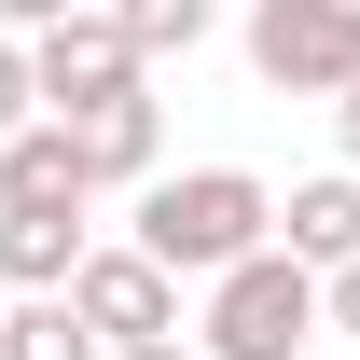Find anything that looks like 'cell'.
I'll return each instance as SVG.
<instances>
[{
    "label": "cell",
    "mask_w": 360,
    "mask_h": 360,
    "mask_svg": "<svg viewBox=\"0 0 360 360\" xmlns=\"http://www.w3.org/2000/svg\"><path fill=\"white\" fill-rule=\"evenodd\" d=\"M84 208H0V277H14V305H56L70 277H84Z\"/></svg>",
    "instance_id": "obj_8"
},
{
    "label": "cell",
    "mask_w": 360,
    "mask_h": 360,
    "mask_svg": "<svg viewBox=\"0 0 360 360\" xmlns=\"http://www.w3.org/2000/svg\"><path fill=\"white\" fill-rule=\"evenodd\" d=\"M125 360H194V347H125Z\"/></svg>",
    "instance_id": "obj_15"
},
{
    "label": "cell",
    "mask_w": 360,
    "mask_h": 360,
    "mask_svg": "<svg viewBox=\"0 0 360 360\" xmlns=\"http://www.w3.org/2000/svg\"><path fill=\"white\" fill-rule=\"evenodd\" d=\"M0 208H84V180H70V139H56V125L0 139Z\"/></svg>",
    "instance_id": "obj_9"
},
{
    "label": "cell",
    "mask_w": 360,
    "mask_h": 360,
    "mask_svg": "<svg viewBox=\"0 0 360 360\" xmlns=\"http://www.w3.org/2000/svg\"><path fill=\"white\" fill-rule=\"evenodd\" d=\"M264 236H277V180L264 167H167L153 194H139V236H125V250L167 277V291H180V277L208 291V277H236Z\"/></svg>",
    "instance_id": "obj_1"
},
{
    "label": "cell",
    "mask_w": 360,
    "mask_h": 360,
    "mask_svg": "<svg viewBox=\"0 0 360 360\" xmlns=\"http://www.w3.org/2000/svg\"><path fill=\"white\" fill-rule=\"evenodd\" d=\"M28 125H42V111H28V42L0 28V139H28Z\"/></svg>",
    "instance_id": "obj_12"
},
{
    "label": "cell",
    "mask_w": 360,
    "mask_h": 360,
    "mask_svg": "<svg viewBox=\"0 0 360 360\" xmlns=\"http://www.w3.org/2000/svg\"><path fill=\"white\" fill-rule=\"evenodd\" d=\"M70 319L97 333V360H125V347H180V291L139 250H84V277H70Z\"/></svg>",
    "instance_id": "obj_6"
},
{
    "label": "cell",
    "mask_w": 360,
    "mask_h": 360,
    "mask_svg": "<svg viewBox=\"0 0 360 360\" xmlns=\"http://www.w3.org/2000/svg\"><path fill=\"white\" fill-rule=\"evenodd\" d=\"M277 264H305V277H347L360 264V180L347 167H319V180H291L277 194V236H264Z\"/></svg>",
    "instance_id": "obj_7"
},
{
    "label": "cell",
    "mask_w": 360,
    "mask_h": 360,
    "mask_svg": "<svg viewBox=\"0 0 360 360\" xmlns=\"http://www.w3.org/2000/svg\"><path fill=\"white\" fill-rule=\"evenodd\" d=\"M56 139H70V180H84V194H153V180H167V111H153V84L70 111Z\"/></svg>",
    "instance_id": "obj_5"
},
{
    "label": "cell",
    "mask_w": 360,
    "mask_h": 360,
    "mask_svg": "<svg viewBox=\"0 0 360 360\" xmlns=\"http://www.w3.org/2000/svg\"><path fill=\"white\" fill-rule=\"evenodd\" d=\"M0 360H97V333L70 319V291L56 305H0Z\"/></svg>",
    "instance_id": "obj_10"
},
{
    "label": "cell",
    "mask_w": 360,
    "mask_h": 360,
    "mask_svg": "<svg viewBox=\"0 0 360 360\" xmlns=\"http://www.w3.org/2000/svg\"><path fill=\"white\" fill-rule=\"evenodd\" d=\"M333 153H347V180H360V84L333 97Z\"/></svg>",
    "instance_id": "obj_14"
},
{
    "label": "cell",
    "mask_w": 360,
    "mask_h": 360,
    "mask_svg": "<svg viewBox=\"0 0 360 360\" xmlns=\"http://www.w3.org/2000/svg\"><path fill=\"white\" fill-rule=\"evenodd\" d=\"M139 56H125V14H70L56 0L42 28H28V111L42 125H70V111H97V97H125Z\"/></svg>",
    "instance_id": "obj_3"
},
{
    "label": "cell",
    "mask_w": 360,
    "mask_h": 360,
    "mask_svg": "<svg viewBox=\"0 0 360 360\" xmlns=\"http://www.w3.org/2000/svg\"><path fill=\"white\" fill-rule=\"evenodd\" d=\"M319 333H360V264H347V277H319Z\"/></svg>",
    "instance_id": "obj_13"
},
{
    "label": "cell",
    "mask_w": 360,
    "mask_h": 360,
    "mask_svg": "<svg viewBox=\"0 0 360 360\" xmlns=\"http://www.w3.org/2000/svg\"><path fill=\"white\" fill-rule=\"evenodd\" d=\"M194 360H305L319 347V277L277 264V250H250L236 277H208V319L180 333Z\"/></svg>",
    "instance_id": "obj_2"
},
{
    "label": "cell",
    "mask_w": 360,
    "mask_h": 360,
    "mask_svg": "<svg viewBox=\"0 0 360 360\" xmlns=\"http://www.w3.org/2000/svg\"><path fill=\"white\" fill-rule=\"evenodd\" d=\"M208 42V0H125V56H139V84H153V56H194Z\"/></svg>",
    "instance_id": "obj_11"
},
{
    "label": "cell",
    "mask_w": 360,
    "mask_h": 360,
    "mask_svg": "<svg viewBox=\"0 0 360 360\" xmlns=\"http://www.w3.org/2000/svg\"><path fill=\"white\" fill-rule=\"evenodd\" d=\"M250 70L277 97H347L360 84V0H264L250 14Z\"/></svg>",
    "instance_id": "obj_4"
}]
</instances>
